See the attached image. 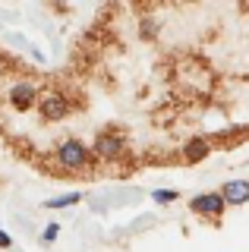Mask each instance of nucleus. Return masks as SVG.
<instances>
[{
    "instance_id": "f257e3e1",
    "label": "nucleus",
    "mask_w": 249,
    "mask_h": 252,
    "mask_svg": "<svg viewBox=\"0 0 249 252\" xmlns=\"http://www.w3.org/2000/svg\"><path fill=\"white\" fill-rule=\"evenodd\" d=\"M57 161H60V167H66V170H79L89 164V152H85V145L79 139H66V142H60V148H57Z\"/></svg>"
},
{
    "instance_id": "f03ea898",
    "label": "nucleus",
    "mask_w": 249,
    "mask_h": 252,
    "mask_svg": "<svg viewBox=\"0 0 249 252\" xmlns=\"http://www.w3.org/2000/svg\"><path fill=\"white\" fill-rule=\"evenodd\" d=\"M224 208H227V202H224L221 192H205V195H196V199H192V211L208 215V218H218Z\"/></svg>"
},
{
    "instance_id": "7ed1b4c3",
    "label": "nucleus",
    "mask_w": 249,
    "mask_h": 252,
    "mask_svg": "<svg viewBox=\"0 0 249 252\" xmlns=\"http://www.w3.org/2000/svg\"><path fill=\"white\" fill-rule=\"evenodd\" d=\"M221 195H224V202H227V205L249 202V180H227L224 189H221Z\"/></svg>"
},
{
    "instance_id": "20e7f679",
    "label": "nucleus",
    "mask_w": 249,
    "mask_h": 252,
    "mask_svg": "<svg viewBox=\"0 0 249 252\" xmlns=\"http://www.w3.org/2000/svg\"><path fill=\"white\" fill-rule=\"evenodd\" d=\"M95 155H101V158H120L123 155V139L111 136V132H101V136L95 139Z\"/></svg>"
},
{
    "instance_id": "39448f33",
    "label": "nucleus",
    "mask_w": 249,
    "mask_h": 252,
    "mask_svg": "<svg viewBox=\"0 0 249 252\" xmlns=\"http://www.w3.org/2000/svg\"><path fill=\"white\" fill-rule=\"evenodd\" d=\"M10 104L16 110H26L29 104H35V85L32 82H16L10 89Z\"/></svg>"
},
{
    "instance_id": "423d86ee",
    "label": "nucleus",
    "mask_w": 249,
    "mask_h": 252,
    "mask_svg": "<svg viewBox=\"0 0 249 252\" xmlns=\"http://www.w3.org/2000/svg\"><path fill=\"white\" fill-rule=\"evenodd\" d=\"M63 114H66V98L63 94H48V98L41 101V117L44 120H60Z\"/></svg>"
},
{
    "instance_id": "0eeeda50",
    "label": "nucleus",
    "mask_w": 249,
    "mask_h": 252,
    "mask_svg": "<svg viewBox=\"0 0 249 252\" xmlns=\"http://www.w3.org/2000/svg\"><path fill=\"white\" fill-rule=\"evenodd\" d=\"M183 155H186V161H202V158L208 155V142H205V139H192V142H186Z\"/></svg>"
},
{
    "instance_id": "6e6552de",
    "label": "nucleus",
    "mask_w": 249,
    "mask_h": 252,
    "mask_svg": "<svg viewBox=\"0 0 249 252\" xmlns=\"http://www.w3.org/2000/svg\"><path fill=\"white\" fill-rule=\"evenodd\" d=\"M82 195L79 192H69V195H57V199H51V202H44L48 208H66V205H76Z\"/></svg>"
},
{
    "instance_id": "1a4fd4ad",
    "label": "nucleus",
    "mask_w": 249,
    "mask_h": 252,
    "mask_svg": "<svg viewBox=\"0 0 249 252\" xmlns=\"http://www.w3.org/2000/svg\"><path fill=\"white\" fill-rule=\"evenodd\" d=\"M177 192H167V189H161V192H155V202H174Z\"/></svg>"
},
{
    "instance_id": "9d476101",
    "label": "nucleus",
    "mask_w": 249,
    "mask_h": 252,
    "mask_svg": "<svg viewBox=\"0 0 249 252\" xmlns=\"http://www.w3.org/2000/svg\"><path fill=\"white\" fill-rule=\"evenodd\" d=\"M57 230H60L57 224H48V227H44V240H48V243H51V240H57Z\"/></svg>"
},
{
    "instance_id": "9b49d317",
    "label": "nucleus",
    "mask_w": 249,
    "mask_h": 252,
    "mask_svg": "<svg viewBox=\"0 0 249 252\" xmlns=\"http://www.w3.org/2000/svg\"><path fill=\"white\" fill-rule=\"evenodd\" d=\"M0 246H3V249H6V246H10V236H6L3 230H0Z\"/></svg>"
}]
</instances>
